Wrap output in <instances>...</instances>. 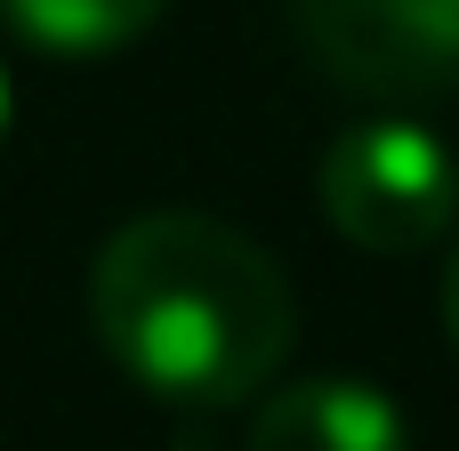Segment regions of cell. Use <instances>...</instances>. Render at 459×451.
<instances>
[{
    "label": "cell",
    "mask_w": 459,
    "mask_h": 451,
    "mask_svg": "<svg viewBox=\"0 0 459 451\" xmlns=\"http://www.w3.org/2000/svg\"><path fill=\"white\" fill-rule=\"evenodd\" d=\"M89 323L121 379H137L145 395L178 412H234L282 371L299 299L282 266L226 218L153 210L97 250Z\"/></svg>",
    "instance_id": "obj_1"
},
{
    "label": "cell",
    "mask_w": 459,
    "mask_h": 451,
    "mask_svg": "<svg viewBox=\"0 0 459 451\" xmlns=\"http://www.w3.org/2000/svg\"><path fill=\"white\" fill-rule=\"evenodd\" d=\"M315 186H323V218L355 250H379V258L428 250L459 218V153L403 113H371L339 129L323 145Z\"/></svg>",
    "instance_id": "obj_2"
},
{
    "label": "cell",
    "mask_w": 459,
    "mask_h": 451,
    "mask_svg": "<svg viewBox=\"0 0 459 451\" xmlns=\"http://www.w3.org/2000/svg\"><path fill=\"white\" fill-rule=\"evenodd\" d=\"M282 8L299 48L355 97L420 105L459 89V56L428 0H282Z\"/></svg>",
    "instance_id": "obj_3"
},
{
    "label": "cell",
    "mask_w": 459,
    "mask_h": 451,
    "mask_svg": "<svg viewBox=\"0 0 459 451\" xmlns=\"http://www.w3.org/2000/svg\"><path fill=\"white\" fill-rule=\"evenodd\" d=\"M242 451H411V428L371 379H290L250 412Z\"/></svg>",
    "instance_id": "obj_4"
},
{
    "label": "cell",
    "mask_w": 459,
    "mask_h": 451,
    "mask_svg": "<svg viewBox=\"0 0 459 451\" xmlns=\"http://www.w3.org/2000/svg\"><path fill=\"white\" fill-rule=\"evenodd\" d=\"M169 0H0V16L32 40V48H48V56H113V48H129L153 16H161Z\"/></svg>",
    "instance_id": "obj_5"
},
{
    "label": "cell",
    "mask_w": 459,
    "mask_h": 451,
    "mask_svg": "<svg viewBox=\"0 0 459 451\" xmlns=\"http://www.w3.org/2000/svg\"><path fill=\"white\" fill-rule=\"evenodd\" d=\"M444 331H452V347H459V250H452V266H444Z\"/></svg>",
    "instance_id": "obj_6"
},
{
    "label": "cell",
    "mask_w": 459,
    "mask_h": 451,
    "mask_svg": "<svg viewBox=\"0 0 459 451\" xmlns=\"http://www.w3.org/2000/svg\"><path fill=\"white\" fill-rule=\"evenodd\" d=\"M436 8V24H444V40H452V56H459V0H428Z\"/></svg>",
    "instance_id": "obj_7"
},
{
    "label": "cell",
    "mask_w": 459,
    "mask_h": 451,
    "mask_svg": "<svg viewBox=\"0 0 459 451\" xmlns=\"http://www.w3.org/2000/svg\"><path fill=\"white\" fill-rule=\"evenodd\" d=\"M8 105H16V97H8V73H0V129H8Z\"/></svg>",
    "instance_id": "obj_8"
}]
</instances>
